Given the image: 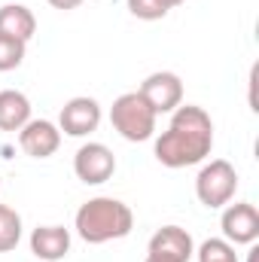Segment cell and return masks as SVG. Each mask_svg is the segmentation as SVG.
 I'll return each instance as SVG.
<instances>
[{"instance_id":"obj_1","label":"cell","mask_w":259,"mask_h":262,"mask_svg":"<svg viewBox=\"0 0 259 262\" xmlns=\"http://www.w3.org/2000/svg\"><path fill=\"white\" fill-rule=\"evenodd\" d=\"M213 149V119L204 107L180 104L168 128L156 137V159L165 168H189L210 156Z\"/></svg>"},{"instance_id":"obj_2","label":"cell","mask_w":259,"mask_h":262,"mask_svg":"<svg viewBox=\"0 0 259 262\" xmlns=\"http://www.w3.org/2000/svg\"><path fill=\"white\" fill-rule=\"evenodd\" d=\"M73 229L76 235L85 241V244H107V241H119L131 235L134 229V213L125 201L110 195H98L89 198L79 210H76V220H73Z\"/></svg>"},{"instance_id":"obj_3","label":"cell","mask_w":259,"mask_h":262,"mask_svg":"<svg viewBox=\"0 0 259 262\" xmlns=\"http://www.w3.org/2000/svg\"><path fill=\"white\" fill-rule=\"evenodd\" d=\"M110 125L119 131L125 140L140 143V140H149L156 134V113L140 98V92H125L110 107Z\"/></svg>"},{"instance_id":"obj_4","label":"cell","mask_w":259,"mask_h":262,"mask_svg":"<svg viewBox=\"0 0 259 262\" xmlns=\"http://www.w3.org/2000/svg\"><path fill=\"white\" fill-rule=\"evenodd\" d=\"M235 189H238V171L226 159L207 162L198 171V177H195V195H198V201L204 207H210V210L226 207L235 198Z\"/></svg>"},{"instance_id":"obj_5","label":"cell","mask_w":259,"mask_h":262,"mask_svg":"<svg viewBox=\"0 0 259 262\" xmlns=\"http://www.w3.org/2000/svg\"><path fill=\"white\" fill-rule=\"evenodd\" d=\"M73 174L85 186H101L116 174V156L104 143H82L73 156Z\"/></svg>"},{"instance_id":"obj_6","label":"cell","mask_w":259,"mask_h":262,"mask_svg":"<svg viewBox=\"0 0 259 262\" xmlns=\"http://www.w3.org/2000/svg\"><path fill=\"white\" fill-rule=\"evenodd\" d=\"M140 98L153 107V113H174L183 104V82L171 70H156L140 82Z\"/></svg>"},{"instance_id":"obj_7","label":"cell","mask_w":259,"mask_h":262,"mask_svg":"<svg viewBox=\"0 0 259 262\" xmlns=\"http://www.w3.org/2000/svg\"><path fill=\"white\" fill-rule=\"evenodd\" d=\"M195 253L192 235L180 226H162L149 244H146V259L143 262H189Z\"/></svg>"},{"instance_id":"obj_8","label":"cell","mask_w":259,"mask_h":262,"mask_svg":"<svg viewBox=\"0 0 259 262\" xmlns=\"http://www.w3.org/2000/svg\"><path fill=\"white\" fill-rule=\"evenodd\" d=\"M220 226H223V238H226L229 244H256L259 210L250 201L226 204V210H223V216H220Z\"/></svg>"},{"instance_id":"obj_9","label":"cell","mask_w":259,"mask_h":262,"mask_svg":"<svg viewBox=\"0 0 259 262\" xmlns=\"http://www.w3.org/2000/svg\"><path fill=\"white\" fill-rule=\"evenodd\" d=\"M101 104L89 95H79V98H70L61 113H58V128L70 134V137H85L92 131H98L101 125Z\"/></svg>"},{"instance_id":"obj_10","label":"cell","mask_w":259,"mask_h":262,"mask_svg":"<svg viewBox=\"0 0 259 262\" xmlns=\"http://www.w3.org/2000/svg\"><path fill=\"white\" fill-rule=\"evenodd\" d=\"M18 146L31 159H49L61 146V128L55 122H49V119H31L18 131Z\"/></svg>"},{"instance_id":"obj_11","label":"cell","mask_w":259,"mask_h":262,"mask_svg":"<svg viewBox=\"0 0 259 262\" xmlns=\"http://www.w3.org/2000/svg\"><path fill=\"white\" fill-rule=\"evenodd\" d=\"M31 253L40 262H61L70 253V232L64 226H40L31 232Z\"/></svg>"},{"instance_id":"obj_12","label":"cell","mask_w":259,"mask_h":262,"mask_svg":"<svg viewBox=\"0 0 259 262\" xmlns=\"http://www.w3.org/2000/svg\"><path fill=\"white\" fill-rule=\"evenodd\" d=\"M37 31V18L28 6L21 3H6L0 6V37H12V40H21L28 43Z\"/></svg>"},{"instance_id":"obj_13","label":"cell","mask_w":259,"mask_h":262,"mask_svg":"<svg viewBox=\"0 0 259 262\" xmlns=\"http://www.w3.org/2000/svg\"><path fill=\"white\" fill-rule=\"evenodd\" d=\"M31 122V101L25 92L3 89L0 92V131H21Z\"/></svg>"},{"instance_id":"obj_14","label":"cell","mask_w":259,"mask_h":262,"mask_svg":"<svg viewBox=\"0 0 259 262\" xmlns=\"http://www.w3.org/2000/svg\"><path fill=\"white\" fill-rule=\"evenodd\" d=\"M18 241H21V216L12 207L0 204V253L15 250Z\"/></svg>"},{"instance_id":"obj_15","label":"cell","mask_w":259,"mask_h":262,"mask_svg":"<svg viewBox=\"0 0 259 262\" xmlns=\"http://www.w3.org/2000/svg\"><path fill=\"white\" fill-rule=\"evenodd\" d=\"M198 262H238L235 244H229L226 238H207L198 247Z\"/></svg>"},{"instance_id":"obj_16","label":"cell","mask_w":259,"mask_h":262,"mask_svg":"<svg viewBox=\"0 0 259 262\" xmlns=\"http://www.w3.org/2000/svg\"><path fill=\"white\" fill-rule=\"evenodd\" d=\"M25 49L28 43L12 40V37H0V73H9L25 61Z\"/></svg>"},{"instance_id":"obj_17","label":"cell","mask_w":259,"mask_h":262,"mask_svg":"<svg viewBox=\"0 0 259 262\" xmlns=\"http://www.w3.org/2000/svg\"><path fill=\"white\" fill-rule=\"evenodd\" d=\"M128 3V12L140 21H159L168 15V6L162 0H125Z\"/></svg>"},{"instance_id":"obj_18","label":"cell","mask_w":259,"mask_h":262,"mask_svg":"<svg viewBox=\"0 0 259 262\" xmlns=\"http://www.w3.org/2000/svg\"><path fill=\"white\" fill-rule=\"evenodd\" d=\"M82 0H49V6L52 9H61V12H67V9H76Z\"/></svg>"},{"instance_id":"obj_19","label":"cell","mask_w":259,"mask_h":262,"mask_svg":"<svg viewBox=\"0 0 259 262\" xmlns=\"http://www.w3.org/2000/svg\"><path fill=\"white\" fill-rule=\"evenodd\" d=\"M162 3H165L168 9H174V6H180V3H186V0H162Z\"/></svg>"},{"instance_id":"obj_20","label":"cell","mask_w":259,"mask_h":262,"mask_svg":"<svg viewBox=\"0 0 259 262\" xmlns=\"http://www.w3.org/2000/svg\"><path fill=\"white\" fill-rule=\"evenodd\" d=\"M247 262H259V247H253V250H250V259Z\"/></svg>"}]
</instances>
